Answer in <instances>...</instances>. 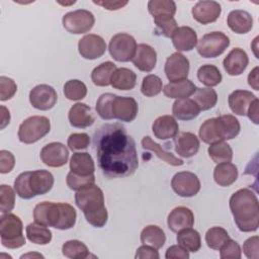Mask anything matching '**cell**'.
I'll use <instances>...</instances> for the list:
<instances>
[{"label": "cell", "mask_w": 259, "mask_h": 259, "mask_svg": "<svg viewBox=\"0 0 259 259\" xmlns=\"http://www.w3.org/2000/svg\"><path fill=\"white\" fill-rule=\"evenodd\" d=\"M98 166L108 178L133 175L139 167L136 143L120 123L101 125L93 137Z\"/></svg>", "instance_id": "1"}, {"label": "cell", "mask_w": 259, "mask_h": 259, "mask_svg": "<svg viewBox=\"0 0 259 259\" xmlns=\"http://www.w3.org/2000/svg\"><path fill=\"white\" fill-rule=\"evenodd\" d=\"M230 209L241 232L257 231L259 227V205L256 194L249 188L237 190L230 197Z\"/></svg>", "instance_id": "2"}, {"label": "cell", "mask_w": 259, "mask_h": 259, "mask_svg": "<svg viewBox=\"0 0 259 259\" xmlns=\"http://www.w3.org/2000/svg\"><path fill=\"white\" fill-rule=\"evenodd\" d=\"M34 222L58 230H69L75 226L77 213L75 208L65 202L42 201L33 209Z\"/></svg>", "instance_id": "3"}, {"label": "cell", "mask_w": 259, "mask_h": 259, "mask_svg": "<svg viewBox=\"0 0 259 259\" xmlns=\"http://www.w3.org/2000/svg\"><path fill=\"white\" fill-rule=\"evenodd\" d=\"M75 202L90 225L95 228L105 226L108 213L104 204V194L100 187L91 184L78 190L75 194Z\"/></svg>", "instance_id": "4"}, {"label": "cell", "mask_w": 259, "mask_h": 259, "mask_svg": "<svg viewBox=\"0 0 259 259\" xmlns=\"http://www.w3.org/2000/svg\"><path fill=\"white\" fill-rule=\"evenodd\" d=\"M23 225L19 217L13 213H3L0 218V237L2 246L8 249H17L25 245Z\"/></svg>", "instance_id": "5"}, {"label": "cell", "mask_w": 259, "mask_h": 259, "mask_svg": "<svg viewBox=\"0 0 259 259\" xmlns=\"http://www.w3.org/2000/svg\"><path fill=\"white\" fill-rule=\"evenodd\" d=\"M51 131L50 119L42 115H33L22 121L18 128V139L24 144H33Z\"/></svg>", "instance_id": "6"}, {"label": "cell", "mask_w": 259, "mask_h": 259, "mask_svg": "<svg viewBox=\"0 0 259 259\" xmlns=\"http://www.w3.org/2000/svg\"><path fill=\"white\" fill-rule=\"evenodd\" d=\"M230 46V38L222 31L204 34L197 42L198 54L206 59L221 56Z\"/></svg>", "instance_id": "7"}, {"label": "cell", "mask_w": 259, "mask_h": 259, "mask_svg": "<svg viewBox=\"0 0 259 259\" xmlns=\"http://www.w3.org/2000/svg\"><path fill=\"white\" fill-rule=\"evenodd\" d=\"M137 41L135 37L128 33L120 32L114 34L108 46L110 56L117 62H128L132 61L136 50Z\"/></svg>", "instance_id": "8"}, {"label": "cell", "mask_w": 259, "mask_h": 259, "mask_svg": "<svg viewBox=\"0 0 259 259\" xmlns=\"http://www.w3.org/2000/svg\"><path fill=\"white\" fill-rule=\"evenodd\" d=\"M64 28L73 34L88 32L95 23L92 12L86 9H77L66 13L62 18Z\"/></svg>", "instance_id": "9"}, {"label": "cell", "mask_w": 259, "mask_h": 259, "mask_svg": "<svg viewBox=\"0 0 259 259\" xmlns=\"http://www.w3.org/2000/svg\"><path fill=\"white\" fill-rule=\"evenodd\" d=\"M172 189L176 194L182 197H192L200 190V181L198 177L189 171L176 173L171 180Z\"/></svg>", "instance_id": "10"}, {"label": "cell", "mask_w": 259, "mask_h": 259, "mask_svg": "<svg viewBox=\"0 0 259 259\" xmlns=\"http://www.w3.org/2000/svg\"><path fill=\"white\" fill-rule=\"evenodd\" d=\"M58 100L56 90L48 84H39L29 92V102L32 107L38 110L52 109Z\"/></svg>", "instance_id": "11"}, {"label": "cell", "mask_w": 259, "mask_h": 259, "mask_svg": "<svg viewBox=\"0 0 259 259\" xmlns=\"http://www.w3.org/2000/svg\"><path fill=\"white\" fill-rule=\"evenodd\" d=\"M189 68V60L181 53L176 52L167 58L164 71L170 82H176L187 79Z\"/></svg>", "instance_id": "12"}, {"label": "cell", "mask_w": 259, "mask_h": 259, "mask_svg": "<svg viewBox=\"0 0 259 259\" xmlns=\"http://www.w3.org/2000/svg\"><path fill=\"white\" fill-rule=\"evenodd\" d=\"M40 160L49 167H62L68 162L69 151L67 147L59 142L47 144L39 154Z\"/></svg>", "instance_id": "13"}, {"label": "cell", "mask_w": 259, "mask_h": 259, "mask_svg": "<svg viewBox=\"0 0 259 259\" xmlns=\"http://www.w3.org/2000/svg\"><path fill=\"white\" fill-rule=\"evenodd\" d=\"M78 51L86 60H95L102 57L106 51L105 40L97 34H86L78 42Z\"/></svg>", "instance_id": "14"}, {"label": "cell", "mask_w": 259, "mask_h": 259, "mask_svg": "<svg viewBox=\"0 0 259 259\" xmlns=\"http://www.w3.org/2000/svg\"><path fill=\"white\" fill-rule=\"evenodd\" d=\"M193 18L201 23L208 24L214 22L222 13L221 4L217 1H198L191 9Z\"/></svg>", "instance_id": "15"}, {"label": "cell", "mask_w": 259, "mask_h": 259, "mask_svg": "<svg viewBox=\"0 0 259 259\" xmlns=\"http://www.w3.org/2000/svg\"><path fill=\"white\" fill-rule=\"evenodd\" d=\"M138 103L133 97L115 96L112 104L113 118L120 121L131 122L138 114Z\"/></svg>", "instance_id": "16"}, {"label": "cell", "mask_w": 259, "mask_h": 259, "mask_svg": "<svg viewBox=\"0 0 259 259\" xmlns=\"http://www.w3.org/2000/svg\"><path fill=\"white\" fill-rule=\"evenodd\" d=\"M249 64V58L247 53L240 49H233L223 61V66L225 71L230 76H239L247 68Z\"/></svg>", "instance_id": "17"}, {"label": "cell", "mask_w": 259, "mask_h": 259, "mask_svg": "<svg viewBox=\"0 0 259 259\" xmlns=\"http://www.w3.org/2000/svg\"><path fill=\"white\" fill-rule=\"evenodd\" d=\"M167 225L172 232L178 233L179 231L191 228L194 225V214L192 210L186 206H177L168 214Z\"/></svg>", "instance_id": "18"}, {"label": "cell", "mask_w": 259, "mask_h": 259, "mask_svg": "<svg viewBox=\"0 0 259 259\" xmlns=\"http://www.w3.org/2000/svg\"><path fill=\"white\" fill-rule=\"evenodd\" d=\"M68 118L70 124L77 128H85L91 126L95 121V117L92 113L91 107L81 102L74 104L70 108Z\"/></svg>", "instance_id": "19"}, {"label": "cell", "mask_w": 259, "mask_h": 259, "mask_svg": "<svg viewBox=\"0 0 259 259\" xmlns=\"http://www.w3.org/2000/svg\"><path fill=\"white\" fill-rule=\"evenodd\" d=\"M133 63L136 68L143 72H151L157 63V53L151 46L140 44L137 46Z\"/></svg>", "instance_id": "20"}, {"label": "cell", "mask_w": 259, "mask_h": 259, "mask_svg": "<svg viewBox=\"0 0 259 259\" xmlns=\"http://www.w3.org/2000/svg\"><path fill=\"white\" fill-rule=\"evenodd\" d=\"M28 185L34 196L46 194L54 185V176L48 170L30 171Z\"/></svg>", "instance_id": "21"}, {"label": "cell", "mask_w": 259, "mask_h": 259, "mask_svg": "<svg viewBox=\"0 0 259 259\" xmlns=\"http://www.w3.org/2000/svg\"><path fill=\"white\" fill-rule=\"evenodd\" d=\"M175 152L178 156L183 158H190L194 156L199 150L198 138L189 132H183L177 134L174 140Z\"/></svg>", "instance_id": "22"}, {"label": "cell", "mask_w": 259, "mask_h": 259, "mask_svg": "<svg viewBox=\"0 0 259 259\" xmlns=\"http://www.w3.org/2000/svg\"><path fill=\"white\" fill-rule=\"evenodd\" d=\"M154 136L159 140L175 138L179 132V125L174 116L162 115L155 119L152 125Z\"/></svg>", "instance_id": "23"}, {"label": "cell", "mask_w": 259, "mask_h": 259, "mask_svg": "<svg viewBox=\"0 0 259 259\" xmlns=\"http://www.w3.org/2000/svg\"><path fill=\"white\" fill-rule=\"evenodd\" d=\"M214 124L220 141L234 139L239 135L241 128L239 120L231 114L214 117Z\"/></svg>", "instance_id": "24"}, {"label": "cell", "mask_w": 259, "mask_h": 259, "mask_svg": "<svg viewBox=\"0 0 259 259\" xmlns=\"http://www.w3.org/2000/svg\"><path fill=\"white\" fill-rule=\"evenodd\" d=\"M174 48L178 52H189L197 45V34L189 26L178 27L171 36Z\"/></svg>", "instance_id": "25"}, {"label": "cell", "mask_w": 259, "mask_h": 259, "mask_svg": "<svg viewBox=\"0 0 259 259\" xmlns=\"http://www.w3.org/2000/svg\"><path fill=\"white\" fill-rule=\"evenodd\" d=\"M227 24L232 31L238 34L249 32L253 27V18L246 10H232L227 18Z\"/></svg>", "instance_id": "26"}, {"label": "cell", "mask_w": 259, "mask_h": 259, "mask_svg": "<svg viewBox=\"0 0 259 259\" xmlns=\"http://www.w3.org/2000/svg\"><path fill=\"white\" fill-rule=\"evenodd\" d=\"M257 97L250 91L247 90H235L229 95V106L233 113L237 115H247L250 104Z\"/></svg>", "instance_id": "27"}, {"label": "cell", "mask_w": 259, "mask_h": 259, "mask_svg": "<svg viewBox=\"0 0 259 259\" xmlns=\"http://www.w3.org/2000/svg\"><path fill=\"white\" fill-rule=\"evenodd\" d=\"M197 87L194 83L188 79H184L181 81L170 82L163 88V93L165 96L169 98L175 99H182L188 98L189 96L193 95L196 91Z\"/></svg>", "instance_id": "28"}, {"label": "cell", "mask_w": 259, "mask_h": 259, "mask_svg": "<svg viewBox=\"0 0 259 259\" xmlns=\"http://www.w3.org/2000/svg\"><path fill=\"white\" fill-rule=\"evenodd\" d=\"M200 112L197 104L190 98L176 99L172 106L173 115L180 120H191L198 116Z\"/></svg>", "instance_id": "29"}, {"label": "cell", "mask_w": 259, "mask_h": 259, "mask_svg": "<svg viewBox=\"0 0 259 259\" xmlns=\"http://www.w3.org/2000/svg\"><path fill=\"white\" fill-rule=\"evenodd\" d=\"M238 178V168L230 162L220 163L213 170V179L217 184L223 187L232 185Z\"/></svg>", "instance_id": "30"}, {"label": "cell", "mask_w": 259, "mask_h": 259, "mask_svg": "<svg viewBox=\"0 0 259 259\" xmlns=\"http://www.w3.org/2000/svg\"><path fill=\"white\" fill-rule=\"evenodd\" d=\"M70 170L79 175L94 174L95 165L89 153H74L70 160Z\"/></svg>", "instance_id": "31"}, {"label": "cell", "mask_w": 259, "mask_h": 259, "mask_svg": "<svg viewBox=\"0 0 259 259\" xmlns=\"http://www.w3.org/2000/svg\"><path fill=\"white\" fill-rule=\"evenodd\" d=\"M141 242L143 245H148L155 249H160L166 242L164 231L155 225L145 227L141 232Z\"/></svg>", "instance_id": "32"}, {"label": "cell", "mask_w": 259, "mask_h": 259, "mask_svg": "<svg viewBox=\"0 0 259 259\" xmlns=\"http://www.w3.org/2000/svg\"><path fill=\"white\" fill-rule=\"evenodd\" d=\"M137 75L127 68H118L111 77L110 85L118 90H131L136 86Z\"/></svg>", "instance_id": "33"}, {"label": "cell", "mask_w": 259, "mask_h": 259, "mask_svg": "<svg viewBox=\"0 0 259 259\" xmlns=\"http://www.w3.org/2000/svg\"><path fill=\"white\" fill-rule=\"evenodd\" d=\"M142 147L146 150L154 152L158 158L163 160L165 163L171 166H181L183 165V160L174 156L171 152L164 150L159 144L154 142L149 136H146L142 139Z\"/></svg>", "instance_id": "34"}, {"label": "cell", "mask_w": 259, "mask_h": 259, "mask_svg": "<svg viewBox=\"0 0 259 259\" xmlns=\"http://www.w3.org/2000/svg\"><path fill=\"white\" fill-rule=\"evenodd\" d=\"M116 69V65L110 61L101 63L93 69L91 73V80L96 86H108L110 85L111 77Z\"/></svg>", "instance_id": "35"}, {"label": "cell", "mask_w": 259, "mask_h": 259, "mask_svg": "<svg viewBox=\"0 0 259 259\" xmlns=\"http://www.w3.org/2000/svg\"><path fill=\"white\" fill-rule=\"evenodd\" d=\"M176 240L177 243L188 252H197L201 247L200 235L192 228H186L179 231Z\"/></svg>", "instance_id": "36"}, {"label": "cell", "mask_w": 259, "mask_h": 259, "mask_svg": "<svg viewBox=\"0 0 259 259\" xmlns=\"http://www.w3.org/2000/svg\"><path fill=\"white\" fill-rule=\"evenodd\" d=\"M27 239L37 245H47L52 240V232L44 225L31 223L26 227Z\"/></svg>", "instance_id": "37"}, {"label": "cell", "mask_w": 259, "mask_h": 259, "mask_svg": "<svg viewBox=\"0 0 259 259\" xmlns=\"http://www.w3.org/2000/svg\"><path fill=\"white\" fill-rule=\"evenodd\" d=\"M192 100L197 104L200 110L212 108L218 101V94L212 88H197L193 94Z\"/></svg>", "instance_id": "38"}, {"label": "cell", "mask_w": 259, "mask_h": 259, "mask_svg": "<svg viewBox=\"0 0 259 259\" xmlns=\"http://www.w3.org/2000/svg\"><path fill=\"white\" fill-rule=\"evenodd\" d=\"M207 152L210 159L217 164L231 162L233 159V150L230 145L224 141L210 144Z\"/></svg>", "instance_id": "39"}, {"label": "cell", "mask_w": 259, "mask_h": 259, "mask_svg": "<svg viewBox=\"0 0 259 259\" xmlns=\"http://www.w3.org/2000/svg\"><path fill=\"white\" fill-rule=\"evenodd\" d=\"M198 80L208 87H213L222 82L223 76L220 70L210 64L202 65L197 71Z\"/></svg>", "instance_id": "40"}, {"label": "cell", "mask_w": 259, "mask_h": 259, "mask_svg": "<svg viewBox=\"0 0 259 259\" xmlns=\"http://www.w3.org/2000/svg\"><path fill=\"white\" fill-rule=\"evenodd\" d=\"M62 253L65 257L71 259H85L89 256L87 246L79 240H69L62 246Z\"/></svg>", "instance_id": "41"}, {"label": "cell", "mask_w": 259, "mask_h": 259, "mask_svg": "<svg viewBox=\"0 0 259 259\" xmlns=\"http://www.w3.org/2000/svg\"><path fill=\"white\" fill-rule=\"evenodd\" d=\"M148 10L153 17L174 16L176 4L172 0H150L148 2Z\"/></svg>", "instance_id": "42"}, {"label": "cell", "mask_w": 259, "mask_h": 259, "mask_svg": "<svg viewBox=\"0 0 259 259\" xmlns=\"http://www.w3.org/2000/svg\"><path fill=\"white\" fill-rule=\"evenodd\" d=\"M229 239L228 232L222 227H212L205 234L206 245L212 250H220Z\"/></svg>", "instance_id": "43"}, {"label": "cell", "mask_w": 259, "mask_h": 259, "mask_svg": "<svg viewBox=\"0 0 259 259\" xmlns=\"http://www.w3.org/2000/svg\"><path fill=\"white\" fill-rule=\"evenodd\" d=\"M87 94L86 85L77 79H71L67 81L64 85V95L69 100H81Z\"/></svg>", "instance_id": "44"}, {"label": "cell", "mask_w": 259, "mask_h": 259, "mask_svg": "<svg viewBox=\"0 0 259 259\" xmlns=\"http://www.w3.org/2000/svg\"><path fill=\"white\" fill-rule=\"evenodd\" d=\"M115 96L116 95L112 93H103L97 99L96 111L102 119L110 120L113 118L112 104Z\"/></svg>", "instance_id": "45"}, {"label": "cell", "mask_w": 259, "mask_h": 259, "mask_svg": "<svg viewBox=\"0 0 259 259\" xmlns=\"http://www.w3.org/2000/svg\"><path fill=\"white\" fill-rule=\"evenodd\" d=\"M162 87L163 83L160 77L150 74L144 77L141 85V92L146 97H154L162 91Z\"/></svg>", "instance_id": "46"}, {"label": "cell", "mask_w": 259, "mask_h": 259, "mask_svg": "<svg viewBox=\"0 0 259 259\" xmlns=\"http://www.w3.org/2000/svg\"><path fill=\"white\" fill-rule=\"evenodd\" d=\"M67 185L69 186L70 189L78 191L88 185L94 184L95 183V176L94 174L91 175H79L76 174L72 171H70L67 175L66 179Z\"/></svg>", "instance_id": "47"}, {"label": "cell", "mask_w": 259, "mask_h": 259, "mask_svg": "<svg viewBox=\"0 0 259 259\" xmlns=\"http://www.w3.org/2000/svg\"><path fill=\"white\" fill-rule=\"evenodd\" d=\"M15 205V190L6 184L0 186V210L1 213L10 212Z\"/></svg>", "instance_id": "48"}, {"label": "cell", "mask_w": 259, "mask_h": 259, "mask_svg": "<svg viewBox=\"0 0 259 259\" xmlns=\"http://www.w3.org/2000/svg\"><path fill=\"white\" fill-rule=\"evenodd\" d=\"M157 31L165 37H171L174 31L178 28L174 16H158L154 17Z\"/></svg>", "instance_id": "49"}, {"label": "cell", "mask_w": 259, "mask_h": 259, "mask_svg": "<svg viewBox=\"0 0 259 259\" xmlns=\"http://www.w3.org/2000/svg\"><path fill=\"white\" fill-rule=\"evenodd\" d=\"M29 174H30V171L22 172L16 177L14 181V190L16 194L23 199H31L34 197L28 185Z\"/></svg>", "instance_id": "50"}, {"label": "cell", "mask_w": 259, "mask_h": 259, "mask_svg": "<svg viewBox=\"0 0 259 259\" xmlns=\"http://www.w3.org/2000/svg\"><path fill=\"white\" fill-rule=\"evenodd\" d=\"M199 138L202 142L206 143V144H213V143H218V142H222L220 141L217 131H215V124H214V117L206 119L199 128Z\"/></svg>", "instance_id": "51"}, {"label": "cell", "mask_w": 259, "mask_h": 259, "mask_svg": "<svg viewBox=\"0 0 259 259\" xmlns=\"http://www.w3.org/2000/svg\"><path fill=\"white\" fill-rule=\"evenodd\" d=\"M220 251V257L222 259H240L242 257V250L240 245L231 238L222 246Z\"/></svg>", "instance_id": "52"}, {"label": "cell", "mask_w": 259, "mask_h": 259, "mask_svg": "<svg viewBox=\"0 0 259 259\" xmlns=\"http://www.w3.org/2000/svg\"><path fill=\"white\" fill-rule=\"evenodd\" d=\"M17 91V85L13 79L1 76L0 77V100L6 101L14 96Z\"/></svg>", "instance_id": "53"}, {"label": "cell", "mask_w": 259, "mask_h": 259, "mask_svg": "<svg viewBox=\"0 0 259 259\" xmlns=\"http://www.w3.org/2000/svg\"><path fill=\"white\" fill-rule=\"evenodd\" d=\"M67 144L71 151L84 150L89 146L90 138L85 133H74L69 136Z\"/></svg>", "instance_id": "54"}, {"label": "cell", "mask_w": 259, "mask_h": 259, "mask_svg": "<svg viewBox=\"0 0 259 259\" xmlns=\"http://www.w3.org/2000/svg\"><path fill=\"white\" fill-rule=\"evenodd\" d=\"M243 252L245 256L249 259L259 258V238L258 236H253L248 238L243 244Z\"/></svg>", "instance_id": "55"}, {"label": "cell", "mask_w": 259, "mask_h": 259, "mask_svg": "<svg viewBox=\"0 0 259 259\" xmlns=\"http://www.w3.org/2000/svg\"><path fill=\"white\" fill-rule=\"evenodd\" d=\"M15 165V158L13 154L7 150L0 151V172L2 174L9 173Z\"/></svg>", "instance_id": "56"}, {"label": "cell", "mask_w": 259, "mask_h": 259, "mask_svg": "<svg viewBox=\"0 0 259 259\" xmlns=\"http://www.w3.org/2000/svg\"><path fill=\"white\" fill-rule=\"evenodd\" d=\"M165 258L166 259H188L189 258V252L181 247L179 244L178 245H173L170 246L165 253Z\"/></svg>", "instance_id": "57"}, {"label": "cell", "mask_w": 259, "mask_h": 259, "mask_svg": "<svg viewBox=\"0 0 259 259\" xmlns=\"http://www.w3.org/2000/svg\"><path fill=\"white\" fill-rule=\"evenodd\" d=\"M159 257L160 256L157 249L150 247L148 245L140 246L137 249V252L135 255L136 259H158Z\"/></svg>", "instance_id": "58"}, {"label": "cell", "mask_w": 259, "mask_h": 259, "mask_svg": "<svg viewBox=\"0 0 259 259\" xmlns=\"http://www.w3.org/2000/svg\"><path fill=\"white\" fill-rule=\"evenodd\" d=\"M94 4L102 6L104 9L107 10H118L125 6L128 2L127 1H92Z\"/></svg>", "instance_id": "59"}, {"label": "cell", "mask_w": 259, "mask_h": 259, "mask_svg": "<svg viewBox=\"0 0 259 259\" xmlns=\"http://www.w3.org/2000/svg\"><path fill=\"white\" fill-rule=\"evenodd\" d=\"M259 100L258 98H256L249 106L248 111H247V116L251 119V121H253L255 124L259 123Z\"/></svg>", "instance_id": "60"}, {"label": "cell", "mask_w": 259, "mask_h": 259, "mask_svg": "<svg viewBox=\"0 0 259 259\" xmlns=\"http://www.w3.org/2000/svg\"><path fill=\"white\" fill-rule=\"evenodd\" d=\"M248 84L256 91L259 90V78H258V67H255L248 75Z\"/></svg>", "instance_id": "61"}, {"label": "cell", "mask_w": 259, "mask_h": 259, "mask_svg": "<svg viewBox=\"0 0 259 259\" xmlns=\"http://www.w3.org/2000/svg\"><path fill=\"white\" fill-rule=\"evenodd\" d=\"M0 109H1V121H0L1 124H0V128L3 130L10 122V113H9V110L4 105H1Z\"/></svg>", "instance_id": "62"}, {"label": "cell", "mask_w": 259, "mask_h": 259, "mask_svg": "<svg viewBox=\"0 0 259 259\" xmlns=\"http://www.w3.org/2000/svg\"><path fill=\"white\" fill-rule=\"evenodd\" d=\"M44 258V255H41L40 253H27V254H23L20 256V258Z\"/></svg>", "instance_id": "63"}, {"label": "cell", "mask_w": 259, "mask_h": 259, "mask_svg": "<svg viewBox=\"0 0 259 259\" xmlns=\"http://www.w3.org/2000/svg\"><path fill=\"white\" fill-rule=\"evenodd\" d=\"M59 4H61V5H64V6H66V5H72V4H75L76 3V1H70V2H62V1H57Z\"/></svg>", "instance_id": "64"}]
</instances>
